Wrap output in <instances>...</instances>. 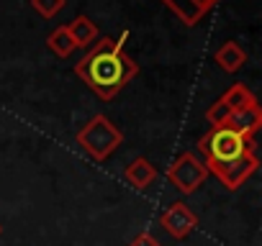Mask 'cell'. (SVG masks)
Segmentation results:
<instances>
[{
  "mask_svg": "<svg viewBox=\"0 0 262 246\" xmlns=\"http://www.w3.org/2000/svg\"><path fill=\"white\" fill-rule=\"evenodd\" d=\"M128 34H123L118 41L116 39H100L77 64H75V75L103 100H111L113 95H118L131 80L137 77L139 64L131 59L123 49Z\"/></svg>",
  "mask_w": 262,
  "mask_h": 246,
  "instance_id": "6da1fadb",
  "label": "cell"
},
{
  "mask_svg": "<svg viewBox=\"0 0 262 246\" xmlns=\"http://www.w3.org/2000/svg\"><path fill=\"white\" fill-rule=\"evenodd\" d=\"M198 149L203 154L206 167H213V164H226L231 159H239L254 152V139H244L226 126H211V131L201 136Z\"/></svg>",
  "mask_w": 262,
  "mask_h": 246,
  "instance_id": "7a4b0ae2",
  "label": "cell"
},
{
  "mask_svg": "<svg viewBox=\"0 0 262 246\" xmlns=\"http://www.w3.org/2000/svg\"><path fill=\"white\" fill-rule=\"evenodd\" d=\"M77 144L95 162H105L123 144V134L113 126L108 115H95L77 131Z\"/></svg>",
  "mask_w": 262,
  "mask_h": 246,
  "instance_id": "3957f363",
  "label": "cell"
},
{
  "mask_svg": "<svg viewBox=\"0 0 262 246\" xmlns=\"http://www.w3.org/2000/svg\"><path fill=\"white\" fill-rule=\"evenodd\" d=\"M167 180L170 185L183 192V195H193L206 180H208V169H206V162L201 157H195L193 152H185L180 154L170 167H167Z\"/></svg>",
  "mask_w": 262,
  "mask_h": 246,
  "instance_id": "277c9868",
  "label": "cell"
},
{
  "mask_svg": "<svg viewBox=\"0 0 262 246\" xmlns=\"http://www.w3.org/2000/svg\"><path fill=\"white\" fill-rule=\"evenodd\" d=\"M257 167H259V162H257L254 152H249V154H244L239 159H231L226 164H213V167H206V169H208V175H216L219 182L226 190H239L257 172Z\"/></svg>",
  "mask_w": 262,
  "mask_h": 246,
  "instance_id": "5b68a950",
  "label": "cell"
},
{
  "mask_svg": "<svg viewBox=\"0 0 262 246\" xmlns=\"http://www.w3.org/2000/svg\"><path fill=\"white\" fill-rule=\"evenodd\" d=\"M160 223H162V228L172 236V238H178V241H183V238H188L193 231H195V226H198V218H195V213L185 205V203H172L162 215H160Z\"/></svg>",
  "mask_w": 262,
  "mask_h": 246,
  "instance_id": "8992f818",
  "label": "cell"
},
{
  "mask_svg": "<svg viewBox=\"0 0 262 246\" xmlns=\"http://www.w3.org/2000/svg\"><path fill=\"white\" fill-rule=\"evenodd\" d=\"M162 3L185 23V26H195L201 18H206L219 0H162Z\"/></svg>",
  "mask_w": 262,
  "mask_h": 246,
  "instance_id": "52a82bcc",
  "label": "cell"
},
{
  "mask_svg": "<svg viewBox=\"0 0 262 246\" xmlns=\"http://www.w3.org/2000/svg\"><path fill=\"white\" fill-rule=\"evenodd\" d=\"M226 129H231L234 134L244 136V139H254V134L262 129V110L259 105H249L239 113H231L229 120H226Z\"/></svg>",
  "mask_w": 262,
  "mask_h": 246,
  "instance_id": "ba28073f",
  "label": "cell"
},
{
  "mask_svg": "<svg viewBox=\"0 0 262 246\" xmlns=\"http://www.w3.org/2000/svg\"><path fill=\"white\" fill-rule=\"evenodd\" d=\"M123 177H126V182H128L131 187H137V190H147V187L155 182L157 172H155V167H152V162H149V159L139 157V159H134L131 164H126Z\"/></svg>",
  "mask_w": 262,
  "mask_h": 246,
  "instance_id": "9c48e42d",
  "label": "cell"
},
{
  "mask_svg": "<svg viewBox=\"0 0 262 246\" xmlns=\"http://www.w3.org/2000/svg\"><path fill=\"white\" fill-rule=\"evenodd\" d=\"M213 59H216V64H219L224 72L234 75V72H239V69L244 67V62H247V52H244L236 41H226V44H221V46L216 49Z\"/></svg>",
  "mask_w": 262,
  "mask_h": 246,
  "instance_id": "30bf717a",
  "label": "cell"
},
{
  "mask_svg": "<svg viewBox=\"0 0 262 246\" xmlns=\"http://www.w3.org/2000/svg\"><path fill=\"white\" fill-rule=\"evenodd\" d=\"M64 29H67V34L72 36L75 46H90V44L98 39V26H95L88 16H77V18H72Z\"/></svg>",
  "mask_w": 262,
  "mask_h": 246,
  "instance_id": "8fae6325",
  "label": "cell"
},
{
  "mask_svg": "<svg viewBox=\"0 0 262 246\" xmlns=\"http://www.w3.org/2000/svg\"><path fill=\"white\" fill-rule=\"evenodd\" d=\"M231 113H239V110H244V108H249V105H254L257 103V97L252 95V90L247 87V85H242V82H236V85H231L221 97H219Z\"/></svg>",
  "mask_w": 262,
  "mask_h": 246,
  "instance_id": "7c38bea8",
  "label": "cell"
},
{
  "mask_svg": "<svg viewBox=\"0 0 262 246\" xmlns=\"http://www.w3.org/2000/svg\"><path fill=\"white\" fill-rule=\"evenodd\" d=\"M47 46H49L57 57H62V59H64V57H70V54L77 49V46H75V41H72V36L67 34V29H64V26H57V29L47 36Z\"/></svg>",
  "mask_w": 262,
  "mask_h": 246,
  "instance_id": "4fadbf2b",
  "label": "cell"
},
{
  "mask_svg": "<svg viewBox=\"0 0 262 246\" xmlns=\"http://www.w3.org/2000/svg\"><path fill=\"white\" fill-rule=\"evenodd\" d=\"M64 6H67V0H31V8H34L41 18H54Z\"/></svg>",
  "mask_w": 262,
  "mask_h": 246,
  "instance_id": "5bb4252c",
  "label": "cell"
},
{
  "mask_svg": "<svg viewBox=\"0 0 262 246\" xmlns=\"http://www.w3.org/2000/svg\"><path fill=\"white\" fill-rule=\"evenodd\" d=\"M229 115H231V110H229L221 100H216V103H213V105L206 110V120L211 123V126H226Z\"/></svg>",
  "mask_w": 262,
  "mask_h": 246,
  "instance_id": "9a60e30c",
  "label": "cell"
},
{
  "mask_svg": "<svg viewBox=\"0 0 262 246\" xmlns=\"http://www.w3.org/2000/svg\"><path fill=\"white\" fill-rule=\"evenodd\" d=\"M128 246H162V243H160V241H157L152 233H147V231H144V233H139L134 241H131Z\"/></svg>",
  "mask_w": 262,
  "mask_h": 246,
  "instance_id": "2e32d148",
  "label": "cell"
},
{
  "mask_svg": "<svg viewBox=\"0 0 262 246\" xmlns=\"http://www.w3.org/2000/svg\"><path fill=\"white\" fill-rule=\"evenodd\" d=\"M0 233H3V226H0Z\"/></svg>",
  "mask_w": 262,
  "mask_h": 246,
  "instance_id": "e0dca14e",
  "label": "cell"
}]
</instances>
